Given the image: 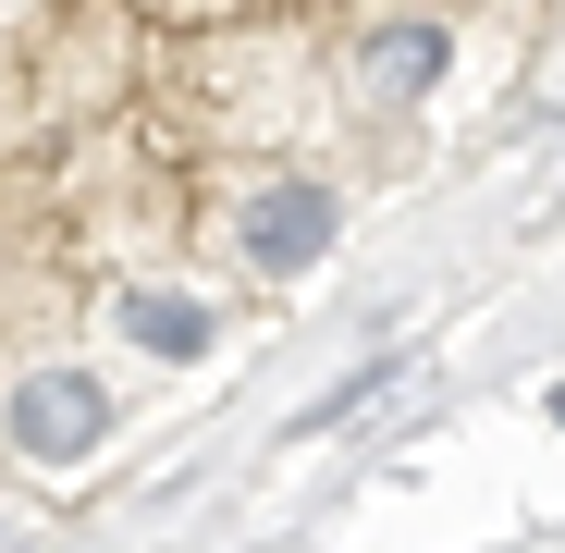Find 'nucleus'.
I'll list each match as a JSON object with an SVG mask.
<instances>
[{
	"mask_svg": "<svg viewBox=\"0 0 565 553\" xmlns=\"http://www.w3.org/2000/svg\"><path fill=\"white\" fill-rule=\"evenodd\" d=\"M111 382L99 369H25L13 394H0V443L25 455V468H86V455L111 443Z\"/></svg>",
	"mask_w": 565,
	"mask_h": 553,
	"instance_id": "f257e3e1",
	"label": "nucleus"
},
{
	"mask_svg": "<svg viewBox=\"0 0 565 553\" xmlns=\"http://www.w3.org/2000/svg\"><path fill=\"white\" fill-rule=\"evenodd\" d=\"M332 234H344V198H332V184H258V198L234 210V258L270 270V284H296L308 258H332Z\"/></svg>",
	"mask_w": 565,
	"mask_h": 553,
	"instance_id": "f03ea898",
	"label": "nucleus"
},
{
	"mask_svg": "<svg viewBox=\"0 0 565 553\" xmlns=\"http://www.w3.org/2000/svg\"><path fill=\"white\" fill-rule=\"evenodd\" d=\"M111 332H124V344H148V357H172V369L222 344V320L184 296V284H124V296H111Z\"/></svg>",
	"mask_w": 565,
	"mask_h": 553,
	"instance_id": "7ed1b4c3",
	"label": "nucleus"
},
{
	"mask_svg": "<svg viewBox=\"0 0 565 553\" xmlns=\"http://www.w3.org/2000/svg\"><path fill=\"white\" fill-rule=\"evenodd\" d=\"M369 86H382V99H430L443 86V62H455V38L430 25V13H394V25H369Z\"/></svg>",
	"mask_w": 565,
	"mask_h": 553,
	"instance_id": "20e7f679",
	"label": "nucleus"
}]
</instances>
